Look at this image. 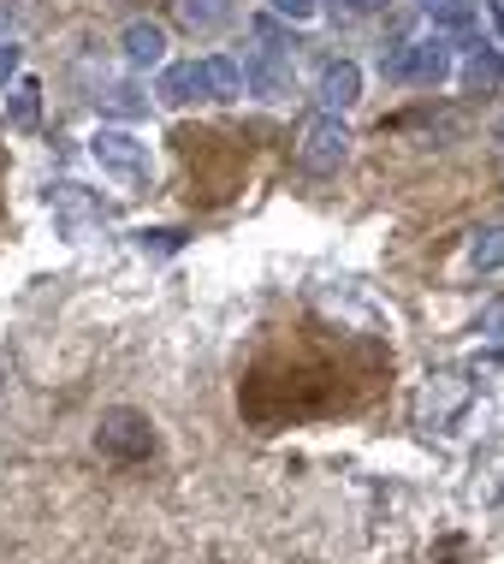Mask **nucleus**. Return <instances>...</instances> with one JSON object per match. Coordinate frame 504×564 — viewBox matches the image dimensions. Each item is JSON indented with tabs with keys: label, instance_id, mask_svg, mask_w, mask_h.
I'll return each mask as SVG.
<instances>
[{
	"label": "nucleus",
	"instance_id": "f257e3e1",
	"mask_svg": "<svg viewBox=\"0 0 504 564\" xmlns=\"http://www.w3.org/2000/svg\"><path fill=\"white\" fill-rule=\"evenodd\" d=\"M89 161L101 166L113 185H125V191H143L149 178H155V161H149V143L136 131L125 126H101L96 137H89Z\"/></svg>",
	"mask_w": 504,
	"mask_h": 564
},
{
	"label": "nucleus",
	"instance_id": "f03ea898",
	"mask_svg": "<svg viewBox=\"0 0 504 564\" xmlns=\"http://www.w3.org/2000/svg\"><path fill=\"white\" fill-rule=\"evenodd\" d=\"M451 42L439 36H416V42H398V48H386L380 54V72H386L392 84H427V89H439L451 78Z\"/></svg>",
	"mask_w": 504,
	"mask_h": 564
},
{
	"label": "nucleus",
	"instance_id": "7ed1b4c3",
	"mask_svg": "<svg viewBox=\"0 0 504 564\" xmlns=\"http://www.w3.org/2000/svg\"><path fill=\"white\" fill-rule=\"evenodd\" d=\"M96 446L107 457H119V464H143V457H155V422L143 416V410H131V404H113V410H101V422H96Z\"/></svg>",
	"mask_w": 504,
	"mask_h": 564
},
{
	"label": "nucleus",
	"instance_id": "20e7f679",
	"mask_svg": "<svg viewBox=\"0 0 504 564\" xmlns=\"http://www.w3.org/2000/svg\"><path fill=\"white\" fill-rule=\"evenodd\" d=\"M297 161L303 173H339V166L350 161V131L339 113H315L309 126H303L297 137Z\"/></svg>",
	"mask_w": 504,
	"mask_h": 564
},
{
	"label": "nucleus",
	"instance_id": "39448f33",
	"mask_svg": "<svg viewBox=\"0 0 504 564\" xmlns=\"http://www.w3.org/2000/svg\"><path fill=\"white\" fill-rule=\"evenodd\" d=\"M238 66H243V96H255V101H292V59H285V54L250 48Z\"/></svg>",
	"mask_w": 504,
	"mask_h": 564
},
{
	"label": "nucleus",
	"instance_id": "423d86ee",
	"mask_svg": "<svg viewBox=\"0 0 504 564\" xmlns=\"http://www.w3.org/2000/svg\"><path fill=\"white\" fill-rule=\"evenodd\" d=\"M48 208H54V226L66 238H84L89 226H107V203H89L84 185H54L48 191Z\"/></svg>",
	"mask_w": 504,
	"mask_h": 564
},
{
	"label": "nucleus",
	"instance_id": "0eeeda50",
	"mask_svg": "<svg viewBox=\"0 0 504 564\" xmlns=\"http://www.w3.org/2000/svg\"><path fill=\"white\" fill-rule=\"evenodd\" d=\"M119 54H125L131 72H161L166 66V30L155 19H136L119 30Z\"/></svg>",
	"mask_w": 504,
	"mask_h": 564
},
{
	"label": "nucleus",
	"instance_id": "6e6552de",
	"mask_svg": "<svg viewBox=\"0 0 504 564\" xmlns=\"http://www.w3.org/2000/svg\"><path fill=\"white\" fill-rule=\"evenodd\" d=\"M315 101H320V113H350L362 101V66L357 59H332L327 72H320V84H315Z\"/></svg>",
	"mask_w": 504,
	"mask_h": 564
},
{
	"label": "nucleus",
	"instance_id": "1a4fd4ad",
	"mask_svg": "<svg viewBox=\"0 0 504 564\" xmlns=\"http://www.w3.org/2000/svg\"><path fill=\"white\" fill-rule=\"evenodd\" d=\"M155 96H161V108H190V101H202L208 96L202 59H166L161 78H155Z\"/></svg>",
	"mask_w": 504,
	"mask_h": 564
},
{
	"label": "nucleus",
	"instance_id": "9d476101",
	"mask_svg": "<svg viewBox=\"0 0 504 564\" xmlns=\"http://www.w3.org/2000/svg\"><path fill=\"white\" fill-rule=\"evenodd\" d=\"M427 19H434V30L451 42V48H475L481 42V7L475 0H439Z\"/></svg>",
	"mask_w": 504,
	"mask_h": 564
},
{
	"label": "nucleus",
	"instance_id": "9b49d317",
	"mask_svg": "<svg viewBox=\"0 0 504 564\" xmlns=\"http://www.w3.org/2000/svg\"><path fill=\"white\" fill-rule=\"evenodd\" d=\"M463 84L475 89V96H498V84H504V54L493 48V42L463 48Z\"/></svg>",
	"mask_w": 504,
	"mask_h": 564
},
{
	"label": "nucleus",
	"instance_id": "f8f14e48",
	"mask_svg": "<svg viewBox=\"0 0 504 564\" xmlns=\"http://www.w3.org/2000/svg\"><path fill=\"white\" fill-rule=\"evenodd\" d=\"M0 113H7V126L30 131L42 119V84L36 78H12L7 89H0Z\"/></svg>",
	"mask_w": 504,
	"mask_h": 564
},
{
	"label": "nucleus",
	"instance_id": "ddd939ff",
	"mask_svg": "<svg viewBox=\"0 0 504 564\" xmlns=\"http://www.w3.org/2000/svg\"><path fill=\"white\" fill-rule=\"evenodd\" d=\"M463 268L469 273H504V226H481V232H469Z\"/></svg>",
	"mask_w": 504,
	"mask_h": 564
},
{
	"label": "nucleus",
	"instance_id": "4468645a",
	"mask_svg": "<svg viewBox=\"0 0 504 564\" xmlns=\"http://www.w3.org/2000/svg\"><path fill=\"white\" fill-rule=\"evenodd\" d=\"M202 84H208V101H243V66L232 54H208Z\"/></svg>",
	"mask_w": 504,
	"mask_h": 564
},
{
	"label": "nucleus",
	"instance_id": "2eb2a0df",
	"mask_svg": "<svg viewBox=\"0 0 504 564\" xmlns=\"http://www.w3.org/2000/svg\"><path fill=\"white\" fill-rule=\"evenodd\" d=\"M178 19L190 30H226L238 19V0H178Z\"/></svg>",
	"mask_w": 504,
	"mask_h": 564
},
{
	"label": "nucleus",
	"instance_id": "dca6fc26",
	"mask_svg": "<svg viewBox=\"0 0 504 564\" xmlns=\"http://www.w3.org/2000/svg\"><path fill=\"white\" fill-rule=\"evenodd\" d=\"M101 113H113V119H143V113H149V96H143L136 84H113V89L101 96Z\"/></svg>",
	"mask_w": 504,
	"mask_h": 564
},
{
	"label": "nucleus",
	"instance_id": "f3484780",
	"mask_svg": "<svg viewBox=\"0 0 504 564\" xmlns=\"http://www.w3.org/2000/svg\"><path fill=\"white\" fill-rule=\"evenodd\" d=\"M481 339H486V350H493V357H504V297L481 310Z\"/></svg>",
	"mask_w": 504,
	"mask_h": 564
},
{
	"label": "nucleus",
	"instance_id": "a211bd4d",
	"mask_svg": "<svg viewBox=\"0 0 504 564\" xmlns=\"http://www.w3.org/2000/svg\"><path fill=\"white\" fill-rule=\"evenodd\" d=\"M267 7H273V19H285V24H309L320 12V0H267Z\"/></svg>",
	"mask_w": 504,
	"mask_h": 564
},
{
	"label": "nucleus",
	"instance_id": "6ab92c4d",
	"mask_svg": "<svg viewBox=\"0 0 504 564\" xmlns=\"http://www.w3.org/2000/svg\"><path fill=\"white\" fill-rule=\"evenodd\" d=\"M178 243H185V232H173V226H166V232H136V250H155V256H173Z\"/></svg>",
	"mask_w": 504,
	"mask_h": 564
},
{
	"label": "nucleus",
	"instance_id": "aec40b11",
	"mask_svg": "<svg viewBox=\"0 0 504 564\" xmlns=\"http://www.w3.org/2000/svg\"><path fill=\"white\" fill-rule=\"evenodd\" d=\"M19 66H24V48H19V42H0V89H7L12 78H19Z\"/></svg>",
	"mask_w": 504,
	"mask_h": 564
},
{
	"label": "nucleus",
	"instance_id": "412c9836",
	"mask_svg": "<svg viewBox=\"0 0 504 564\" xmlns=\"http://www.w3.org/2000/svg\"><path fill=\"white\" fill-rule=\"evenodd\" d=\"M332 7H339V12H380L386 0H332Z\"/></svg>",
	"mask_w": 504,
	"mask_h": 564
},
{
	"label": "nucleus",
	"instance_id": "4be33fe9",
	"mask_svg": "<svg viewBox=\"0 0 504 564\" xmlns=\"http://www.w3.org/2000/svg\"><path fill=\"white\" fill-rule=\"evenodd\" d=\"M486 12H493V30L504 36V0H486Z\"/></svg>",
	"mask_w": 504,
	"mask_h": 564
},
{
	"label": "nucleus",
	"instance_id": "5701e85b",
	"mask_svg": "<svg viewBox=\"0 0 504 564\" xmlns=\"http://www.w3.org/2000/svg\"><path fill=\"white\" fill-rule=\"evenodd\" d=\"M493 137H498V143H504V119H498V126H493Z\"/></svg>",
	"mask_w": 504,
	"mask_h": 564
},
{
	"label": "nucleus",
	"instance_id": "b1692460",
	"mask_svg": "<svg viewBox=\"0 0 504 564\" xmlns=\"http://www.w3.org/2000/svg\"><path fill=\"white\" fill-rule=\"evenodd\" d=\"M421 7H427V12H434V7H439V0H421Z\"/></svg>",
	"mask_w": 504,
	"mask_h": 564
}]
</instances>
